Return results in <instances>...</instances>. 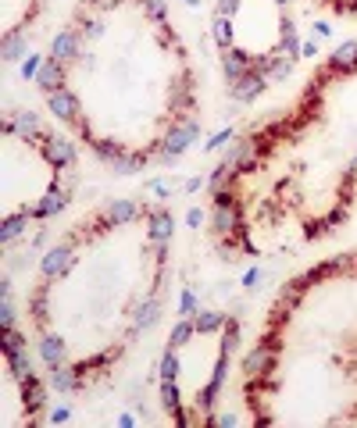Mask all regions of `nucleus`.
<instances>
[{
  "instance_id": "13",
  "label": "nucleus",
  "mask_w": 357,
  "mask_h": 428,
  "mask_svg": "<svg viewBox=\"0 0 357 428\" xmlns=\"http://www.w3.org/2000/svg\"><path fill=\"white\" fill-rule=\"evenodd\" d=\"M357 68V43H343L333 57H329V72H354Z\"/></svg>"
},
{
  "instance_id": "8",
  "label": "nucleus",
  "mask_w": 357,
  "mask_h": 428,
  "mask_svg": "<svg viewBox=\"0 0 357 428\" xmlns=\"http://www.w3.org/2000/svg\"><path fill=\"white\" fill-rule=\"evenodd\" d=\"M54 61H61V65H68L72 57H79V36L72 33V29H65V33H57V40L50 43V54Z\"/></svg>"
},
{
  "instance_id": "7",
  "label": "nucleus",
  "mask_w": 357,
  "mask_h": 428,
  "mask_svg": "<svg viewBox=\"0 0 357 428\" xmlns=\"http://www.w3.org/2000/svg\"><path fill=\"white\" fill-rule=\"evenodd\" d=\"M72 243H61V247H54L47 257H43V275L47 279H61V275L72 268Z\"/></svg>"
},
{
  "instance_id": "2",
  "label": "nucleus",
  "mask_w": 357,
  "mask_h": 428,
  "mask_svg": "<svg viewBox=\"0 0 357 428\" xmlns=\"http://www.w3.org/2000/svg\"><path fill=\"white\" fill-rule=\"evenodd\" d=\"M47 107H50V114H57L61 121H68V125H75L79 132H86V125L75 118L79 114V100L68 93V89L61 86V89H54V93H47Z\"/></svg>"
},
{
  "instance_id": "9",
  "label": "nucleus",
  "mask_w": 357,
  "mask_h": 428,
  "mask_svg": "<svg viewBox=\"0 0 357 428\" xmlns=\"http://www.w3.org/2000/svg\"><path fill=\"white\" fill-rule=\"evenodd\" d=\"M22 400H25V407H29V411H33V421H40L43 404H47V392H43V382H40L36 375L22 382Z\"/></svg>"
},
{
  "instance_id": "22",
  "label": "nucleus",
  "mask_w": 357,
  "mask_h": 428,
  "mask_svg": "<svg viewBox=\"0 0 357 428\" xmlns=\"http://www.w3.org/2000/svg\"><path fill=\"white\" fill-rule=\"evenodd\" d=\"M139 165H143V158H118V161H114L111 168H114L118 175H132V171H136Z\"/></svg>"
},
{
  "instance_id": "18",
  "label": "nucleus",
  "mask_w": 357,
  "mask_h": 428,
  "mask_svg": "<svg viewBox=\"0 0 357 428\" xmlns=\"http://www.w3.org/2000/svg\"><path fill=\"white\" fill-rule=\"evenodd\" d=\"M22 54H25V40H22L18 33H4V57L15 61V57H22Z\"/></svg>"
},
{
  "instance_id": "23",
  "label": "nucleus",
  "mask_w": 357,
  "mask_h": 428,
  "mask_svg": "<svg viewBox=\"0 0 357 428\" xmlns=\"http://www.w3.org/2000/svg\"><path fill=\"white\" fill-rule=\"evenodd\" d=\"M222 325V314H215V311H204L200 318H197V328L200 332H211V328H218Z\"/></svg>"
},
{
  "instance_id": "21",
  "label": "nucleus",
  "mask_w": 357,
  "mask_h": 428,
  "mask_svg": "<svg viewBox=\"0 0 357 428\" xmlns=\"http://www.w3.org/2000/svg\"><path fill=\"white\" fill-rule=\"evenodd\" d=\"M143 8H146V15H151L154 22L168 18V4H165V0H143Z\"/></svg>"
},
{
  "instance_id": "5",
  "label": "nucleus",
  "mask_w": 357,
  "mask_h": 428,
  "mask_svg": "<svg viewBox=\"0 0 357 428\" xmlns=\"http://www.w3.org/2000/svg\"><path fill=\"white\" fill-rule=\"evenodd\" d=\"M36 86L43 89V97L54 93V89H61L65 86V65H61V61L43 57V65L36 68Z\"/></svg>"
},
{
  "instance_id": "11",
  "label": "nucleus",
  "mask_w": 357,
  "mask_h": 428,
  "mask_svg": "<svg viewBox=\"0 0 357 428\" xmlns=\"http://www.w3.org/2000/svg\"><path fill=\"white\" fill-rule=\"evenodd\" d=\"M136 200H111L100 214H104V218H107V225H126V222H132L136 218Z\"/></svg>"
},
{
  "instance_id": "19",
  "label": "nucleus",
  "mask_w": 357,
  "mask_h": 428,
  "mask_svg": "<svg viewBox=\"0 0 357 428\" xmlns=\"http://www.w3.org/2000/svg\"><path fill=\"white\" fill-rule=\"evenodd\" d=\"M193 328H197V321H190V318L178 321V325L172 328V350H175V346H183V343L190 339V332H193Z\"/></svg>"
},
{
  "instance_id": "3",
  "label": "nucleus",
  "mask_w": 357,
  "mask_h": 428,
  "mask_svg": "<svg viewBox=\"0 0 357 428\" xmlns=\"http://www.w3.org/2000/svg\"><path fill=\"white\" fill-rule=\"evenodd\" d=\"M40 143H43V154H47V161H50L54 168L75 165V146H72L68 139H57V136H43V132H40Z\"/></svg>"
},
{
  "instance_id": "24",
  "label": "nucleus",
  "mask_w": 357,
  "mask_h": 428,
  "mask_svg": "<svg viewBox=\"0 0 357 428\" xmlns=\"http://www.w3.org/2000/svg\"><path fill=\"white\" fill-rule=\"evenodd\" d=\"M161 375H165V379H175V353H165V360H161Z\"/></svg>"
},
{
  "instance_id": "16",
  "label": "nucleus",
  "mask_w": 357,
  "mask_h": 428,
  "mask_svg": "<svg viewBox=\"0 0 357 428\" xmlns=\"http://www.w3.org/2000/svg\"><path fill=\"white\" fill-rule=\"evenodd\" d=\"M151 214H154V222H151V239H165V243H168V236H172V214L161 211V207H151Z\"/></svg>"
},
{
  "instance_id": "6",
  "label": "nucleus",
  "mask_w": 357,
  "mask_h": 428,
  "mask_svg": "<svg viewBox=\"0 0 357 428\" xmlns=\"http://www.w3.org/2000/svg\"><path fill=\"white\" fill-rule=\"evenodd\" d=\"M275 357H279V353H275L272 346H264V343L254 346V350L243 357V372H247V379H257V375H264L268 368H275Z\"/></svg>"
},
{
  "instance_id": "14",
  "label": "nucleus",
  "mask_w": 357,
  "mask_h": 428,
  "mask_svg": "<svg viewBox=\"0 0 357 428\" xmlns=\"http://www.w3.org/2000/svg\"><path fill=\"white\" fill-rule=\"evenodd\" d=\"M50 382H54L57 392H72V389H79V368L72 372V368H65V364H57L54 375H50Z\"/></svg>"
},
{
  "instance_id": "4",
  "label": "nucleus",
  "mask_w": 357,
  "mask_h": 428,
  "mask_svg": "<svg viewBox=\"0 0 357 428\" xmlns=\"http://www.w3.org/2000/svg\"><path fill=\"white\" fill-rule=\"evenodd\" d=\"M268 89V75L264 72H257V68H250L247 75H240V79H232V97L236 100H254V97H261Z\"/></svg>"
},
{
  "instance_id": "10",
  "label": "nucleus",
  "mask_w": 357,
  "mask_h": 428,
  "mask_svg": "<svg viewBox=\"0 0 357 428\" xmlns=\"http://www.w3.org/2000/svg\"><path fill=\"white\" fill-rule=\"evenodd\" d=\"M254 68V57H247L243 50H229L225 57H222V72H225V79L232 82V79H240V75H247Z\"/></svg>"
},
{
  "instance_id": "20",
  "label": "nucleus",
  "mask_w": 357,
  "mask_h": 428,
  "mask_svg": "<svg viewBox=\"0 0 357 428\" xmlns=\"http://www.w3.org/2000/svg\"><path fill=\"white\" fill-rule=\"evenodd\" d=\"M139 318H136V328H146V325H154V318H158V300H146L143 307L136 311Z\"/></svg>"
},
{
  "instance_id": "15",
  "label": "nucleus",
  "mask_w": 357,
  "mask_h": 428,
  "mask_svg": "<svg viewBox=\"0 0 357 428\" xmlns=\"http://www.w3.org/2000/svg\"><path fill=\"white\" fill-rule=\"evenodd\" d=\"M40 357L50 364V368L65 364V346H61V339H54V335H43V343H40Z\"/></svg>"
},
{
  "instance_id": "1",
  "label": "nucleus",
  "mask_w": 357,
  "mask_h": 428,
  "mask_svg": "<svg viewBox=\"0 0 357 428\" xmlns=\"http://www.w3.org/2000/svg\"><path fill=\"white\" fill-rule=\"evenodd\" d=\"M200 136V129H197V121H190V118H183V125L178 129H172L168 136H165V146H161V161H172V158H178L183 150L193 143Z\"/></svg>"
},
{
  "instance_id": "12",
  "label": "nucleus",
  "mask_w": 357,
  "mask_h": 428,
  "mask_svg": "<svg viewBox=\"0 0 357 428\" xmlns=\"http://www.w3.org/2000/svg\"><path fill=\"white\" fill-rule=\"evenodd\" d=\"M68 190H50L36 207H33V218H50V214H57V211H65V204H68Z\"/></svg>"
},
{
  "instance_id": "17",
  "label": "nucleus",
  "mask_w": 357,
  "mask_h": 428,
  "mask_svg": "<svg viewBox=\"0 0 357 428\" xmlns=\"http://www.w3.org/2000/svg\"><path fill=\"white\" fill-rule=\"evenodd\" d=\"M29 218H33V211H22V214H11V218L4 222V232H0V236H4V243H11L22 229H25V222Z\"/></svg>"
}]
</instances>
